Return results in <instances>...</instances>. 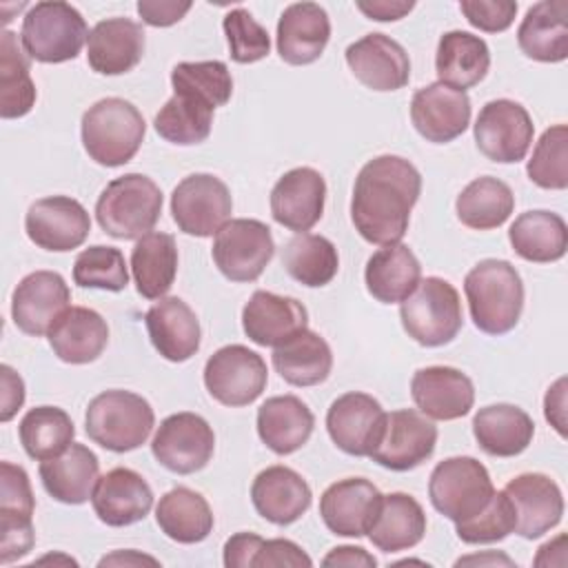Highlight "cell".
<instances>
[{
    "mask_svg": "<svg viewBox=\"0 0 568 568\" xmlns=\"http://www.w3.org/2000/svg\"><path fill=\"white\" fill-rule=\"evenodd\" d=\"M422 193V175L402 155L368 160L353 186L351 220L355 231L371 244H397L410 222V211Z\"/></svg>",
    "mask_w": 568,
    "mask_h": 568,
    "instance_id": "cell-1",
    "label": "cell"
},
{
    "mask_svg": "<svg viewBox=\"0 0 568 568\" xmlns=\"http://www.w3.org/2000/svg\"><path fill=\"white\" fill-rule=\"evenodd\" d=\"M473 324L486 335L513 331L524 311V282L506 260H481L464 277Z\"/></svg>",
    "mask_w": 568,
    "mask_h": 568,
    "instance_id": "cell-2",
    "label": "cell"
},
{
    "mask_svg": "<svg viewBox=\"0 0 568 568\" xmlns=\"http://www.w3.org/2000/svg\"><path fill=\"white\" fill-rule=\"evenodd\" d=\"M82 146L102 166H122L140 151L146 124L135 104L124 98H102L82 113Z\"/></svg>",
    "mask_w": 568,
    "mask_h": 568,
    "instance_id": "cell-3",
    "label": "cell"
},
{
    "mask_svg": "<svg viewBox=\"0 0 568 568\" xmlns=\"http://www.w3.org/2000/svg\"><path fill=\"white\" fill-rule=\"evenodd\" d=\"M162 213V191L144 173L113 178L95 202L100 229L115 240H140L151 233Z\"/></svg>",
    "mask_w": 568,
    "mask_h": 568,
    "instance_id": "cell-4",
    "label": "cell"
},
{
    "mask_svg": "<svg viewBox=\"0 0 568 568\" xmlns=\"http://www.w3.org/2000/svg\"><path fill=\"white\" fill-rule=\"evenodd\" d=\"M155 426L151 404L131 390L111 388L95 395L84 413V430L91 442L111 450L129 453L140 448Z\"/></svg>",
    "mask_w": 568,
    "mask_h": 568,
    "instance_id": "cell-5",
    "label": "cell"
},
{
    "mask_svg": "<svg viewBox=\"0 0 568 568\" xmlns=\"http://www.w3.org/2000/svg\"><path fill=\"white\" fill-rule=\"evenodd\" d=\"M89 27L82 13L69 2H36L22 18L20 42L31 60L60 64L75 60L89 40Z\"/></svg>",
    "mask_w": 568,
    "mask_h": 568,
    "instance_id": "cell-6",
    "label": "cell"
},
{
    "mask_svg": "<svg viewBox=\"0 0 568 568\" xmlns=\"http://www.w3.org/2000/svg\"><path fill=\"white\" fill-rule=\"evenodd\" d=\"M399 320L410 339L426 348L444 346L457 337L464 324L457 288L444 277L419 280L402 302Z\"/></svg>",
    "mask_w": 568,
    "mask_h": 568,
    "instance_id": "cell-7",
    "label": "cell"
},
{
    "mask_svg": "<svg viewBox=\"0 0 568 568\" xmlns=\"http://www.w3.org/2000/svg\"><path fill=\"white\" fill-rule=\"evenodd\" d=\"M495 495L486 466L468 455L439 462L428 479L433 508L453 524L477 517Z\"/></svg>",
    "mask_w": 568,
    "mask_h": 568,
    "instance_id": "cell-8",
    "label": "cell"
},
{
    "mask_svg": "<svg viewBox=\"0 0 568 568\" xmlns=\"http://www.w3.org/2000/svg\"><path fill=\"white\" fill-rule=\"evenodd\" d=\"M217 271L231 282H255L275 255L271 229L251 217L229 220L211 246Z\"/></svg>",
    "mask_w": 568,
    "mask_h": 568,
    "instance_id": "cell-9",
    "label": "cell"
},
{
    "mask_svg": "<svg viewBox=\"0 0 568 568\" xmlns=\"http://www.w3.org/2000/svg\"><path fill=\"white\" fill-rule=\"evenodd\" d=\"M266 382V362L244 344L222 346L204 364V386L222 406L253 404L264 393Z\"/></svg>",
    "mask_w": 568,
    "mask_h": 568,
    "instance_id": "cell-10",
    "label": "cell"
},
{
    "mask_svg": "<svg viewBox=\"0 0 568 568\" xmlns=\"http://www.w3.org/2000/svg\"><path fill=\"white\" fill-rule=\"evenodd\" d=\"M231 191L217 175H186L171 193L173 222L186 235L211 237L231 220Z\"/></svg>",
    "mask_w": 568,
    "mask_h": 568,
    "instance_id": "cell-11",
    "label": "cell"
},
{
    "mask_svg": "<svg viewBox=\"0 0 568 568\" xmlns=\"http://www.w3.org/2000/svg\"><path fill=\"white\" fill-rule=\"evenodd\" d=\"M532 133L535 124L526 106L508 98L486 102L473 124L477 149L499 164L524 160L532 144Z\"/></svg>",
    "mask_w": 568,
    "mask_h": 568,
    "instance_id": "cell-12",
    "label": "cell"
},
{
    "mask_svg": "<svg viewBox=\"0 0 568 568\" xmlns=\"http://www.w3.org/2000/svg\"><path fill=\"white\" fill-rule=\"evenodd\" d=\"M215 450V433L197 413H173L158 426L151 453L166 470L191 475L202 470Z\"/></svg>",
    "mask_w": 568,
    "mask_h": 568,
    "instance_id": "cell-13",
    "label": "cell"
},
{
    "mask_svg": "<svg viewBox=\"0 0 568 568\" xmlns=\"http://www.w3.org/2000/svg\"><path fill=\"white\" fill-rule=\"evenodd\" d=\"M435 444L437 426L419 410L402 408L386 413L382 437L368 457L388 470L404 473L430 459Z\"/></svg>",
    "mask_w": 568,
    "mask_h": 568,
    "instance_id": "cell-14",
    "label": "cell"
},
{
    "mask_svg": "<svg viewBox=\"0 0 568 568\" xmlns=\"http://www.w3.org/2000/svg\"><path fill=\"white\" fill-rule=\"evenodd\" d=\"M36 497L29 475L11 462L0 464V564L7 566L24 557L36 541L33 535Z\"/></svg>",
    "mask_w": 568,
    "mask_h": 568,
    "instance_id": "cell-15",
    "label": "cell"
},
{
    "mask_svg": "<svg viewBox=\"0 0 568 568\" xmlns=\"http://www.w3.org/2000/svg\"><path fill=\"white\" fill-rule=\"evenodd\" d=\"M24 231L38 248L64 253L84 244L91 231V217L78 200L69 195H49L29 206Z\"/></svg>",
    "mask_w": 568,
    "mask_h": 568,
    "instance_id": "cell-16",
    "label": "cell"
},
{
    "mask_svg": "<svg viewBox=\"0 0 568 568\" xmlns=\"http://www.w3.org/2000/svg\"><path fill=\"white\" fill-rule=\"evenodd\" d=\"M386 413L366 393L351 390L339 395L326 413V430L333 444L353 457H368L384 430Z\"/></svg>",
    "mask_w": 568,
    "mask_h": 568,
    "instance_id": "cell-17",
    "label": "cell"
},
{
    "mask_svg": "<svg viewBox=\"0 0 568 568\" xmlns=\"http://www.w3.org/2000/svg\"><path fill=\"white\" fill-rule=\"evenodd\" d=\"M69 304L71 291L60 273L33 271L13 288L11 317L22 333L40 337L51 331Z\"/></svg>",
    "mask_w": 568,
    "mask_h": 568,
    "instance_id": "cell-18",
    "label": "cell"
},
{
    "mask_svg": "<svg viewBox=\"0 0 568 568\" xmlns=\"http://www.w3.org/2000/svg\"><path fill=\"white\" fill-rule=\"evenodd\" d=\"M382 493L364 477H346L331 484L320 497L324 526L339 537H364L379 510Z\"/></svg>",
    "mask_w": 568,
    "mask_h": 568,
    "instance_id": "cell-19",
    "label": "cell"
},
{
    "mask_svg": "<svg viewBox=\"0 0 568 568\" xmlns=\"http://www.w3.org/2000/svg\"><path fill=\"white\" fill-rule=\"evenodd\" d=\"M410 120L424 140L453 142L470 124V98L442 82L426 84L410 100Z\"/></svg>",
    "mask_w": 568,
    "mask_h": 568,
    "instance_id": "cell-20",
    "label": "cell"
},
{
    "mask_svg": "<svg viewBox=\"0 0 568 568\" xmlns=\"http://www.w3.org/2000/svg\"><path fill=\"white\" fill-rule=\"evenodd\" d=\"M351 73L373 91H397L410 80L406 49L386 33H366L346 49Z\"/></svg>",
    "mask_w": 568,
    "mask_h": 568,
    "instance_id": "cell-21",
    "label": "cell"
},
{
    "mask_svg": "<svg viewBox=\"0 0 568 568\" xmlns=\"http://www.w3.org/2000/svg\"><path fill=\"white\" fill-rule=\"evenodd\" d=\"M504 493L515 508V532L524 539H539L561 521L564 495L548 475L521 473L506 484Z\"/></svg>",
    "mask_w": 568,
    "mask_h": 568,
    "instance_id": "cell-22",
    "label": "cell"
},
{
    "mask_svg": "<svg viewBox=\"0 0 568 568\" xmlns=\"http://www.w3.org/2000/svg\"><path fill=\"white\" fill-rule=\"evenodd\" d=\"M326 182L320 171L297 166L286 171L271 191V215L288 231L306 233L324 213Z\"/></svg>",
    "mask_w": 568,
    "mask_h": 568,
    "instance_id": "cell-23",
    "label": "cell"
},
{
    "mask_svg": "<svg viewBox=\"0 0 568 568\" xmlns=\"http://www.w3.org/2000/svg\"><path fill=\"white\" fill-rule=\"evenodd\" d=\"M410 395L422 415L437 422L459 419L475 404L473 379L453 366H426L410 379Z\"/></svg>",
    "mask_w": 568,
    "mask_h": 568,
    "instance_id": "cell-24",
    "label": "cell"
},
{
    "mask_svg": "<svg viewBox=\"0 0 568 568\" xmlns=\"http://www.w3.org/2000/svg\"><path fill=\"white\" fill-rule=\"evenodd\" d=\"M91 506L102 524L122 528L142 521L151 513L153 490L140 473L118 466L98 479Z\"/></svg>",
    "mask_w": 568,
    "mask_h": 568,
    "instance_id": "cell-25",
    "label": "cell"
},
{
    "mask_svg": "<svg viewBox=\"0 0 568 568\" xmlns=\"http://www.w3.org/2000/svg\"><path fill=\"white\" fill-rule=\"evenodd\" d=\"M242 328L257 346H280L308 328V313L295 297L255 291L242 308Z\"/></svg>",
    "mask_w": 568,
    "mask_h": 568,
    "instance_id": "cell-26",
    "label": "cell"
},
{
    "mask_svg": "<svg viewBox=\"0 0 568 568\" xmlns=\"http://www.w3.org/2000/svg\"><path fill=\"white\" fill-rule=\"evenodd\" d=\"M313 493L306 479L282 464L260 470L251 484V501L260 517L275 526L297 521L311 506Z\"/></svg>",
    "mask_w": 568,
    "mask_h": 568,
    "instance_id": "cell-27",
    "label": "cell"
},
{
    "mask_svg": "<svg viewBox=\"0 0 568 568\" xmlns=\"http://www.w3.org/2000/svg\"><path fill=\"white\" fill-rule=\"evenodd\" d=\"M275 38L277 53L286 64H311L331 40L328 13L317 2H293L282 11Z\"/></svg>",
    "mask_w": 568,
    "mask_h": 568,
    "instance_id": "cell-28",
    "label": "cell"
},
{
    "mask_svg": "<svg viewBox=\"0 0 568 568\" xmlns=\"http://www.w3.org/2000/svg\"><path fill=\"white\" fill-rule=\"evenodd\" d=\"M144 29L129 18L100 20L87 40V62L100 75H122L144 55Z\"/></svg>",
    "mask_w": 568,
    "mask_h": 568,
    "instance_id": "cell-29",
    "label": "cell"
},
{
    "mask_svg": "<svg viewBox=\"0 0 568 568\" xmlns=\"http://www.w3.org/2000/svg\"><path fill=\"white\" fill-rule=\"evenodd\" d=\"M153 348L169 362H186L200 351V322L180 297H160L144 315Z\"/></svg>",
    "mask_w": 568,
    "mask_h": 568,
    "instance_id": "cell-30",
    "label": "cell"
},
{
    "mask_svg": "<svg viewBox=\"0 0 568 568\" xmlns=\"http://www.w3.org/2000/svg\"><path fill=\"white\" fill-rule=\"evenodd\" d=\"M38 475L55 501L78 506L91 499L100 479V462L91 448L73 442L58 457L40 462Z\"/></svg>",
    "mask_w": 568,
    "mask_h": 568,
    "instance_id": "cell-31",
    "label": "cell"
},
{
    "mask_svg": "<svg viewBox=\"0 0 568 568\" xmlns=\"http://www.w3.org/2000/svg\"><path fill=\"white\" fill-rule=\"evenodd\" d=\"M49 346L67 364L95 362L109 344L106 320L87 306H69L47 333Z\"/></svg>",
    "mask_w": 568,
    "mask_h": 568,
    "instance_id": "cell-32",
    "label": "cell"
},
{
    "mask_svg": "<svg viewBox=\"0 0 568 568\" xmlns=\"http://www.w3.org/2000/svg\"><path fill=\"white\" fill-rule=\"evenodd\" d=\"M521 53L537 62H564L568 58V2L541 0L532 4L519 29Z\"/></svg>",
    "mask_w": 568,
    "mask_h": 568,
    "instance_id": "cell-33",
    "label": "cell"
},
{
    "mask_svg": "<svg viewBox=\"0 0 568 568\" xmlns=\"http://www.w3.org/2000/svg\"><path fill=\"white\" fill-rule=\"evenodd\" d=\"M257 435L275 455H291L300 450L315 426L311 408L295 395L268 397L257 408Z\"/></svg>",
    "mask_w": 568,
    "mask_h": 568,
    "instance_id": "cell-34",
    "label": "cell"
},
{
    "mask_svg": "<svg viewBox=\"0 0 568 568\" xmlns=\"http://www.w3.org/2000/svg\"><path fill=\"white\" fill-rule=\"evenodd\" d=\"M473 435L486 455L515 457L530 446L535 422L515 404H490L475 413Z\"/></svg>",
    "mask_w": 568,
    "mask_h": 568,
    "instance_id": "cell-35",
    "label": "cell"
},
{
    "mask_svg": "<svg viewBox=\"0 0 568 568\" xmlns=\"http://www.w3.org/2000/svg\"><path fill=\"white\" fill-rule=\"evenodd\" d=\"M490 67L486 40L468 31H448L439 38L435 51V71L442 84L466 91L479 84Z\"/></svg>",
    "mask_w": 568,
    "mask_h": 568,
    "instance_id": "cell-36",
    "label": "cell"
},
{
    "mask_svg": "<svg viewBox=\"0 0 568 568\" xmlns=\"http://www.w3.org/2000/svg\"><path fill=\"white\" fill-rule=\"evenodd\" d=\"M422 266L406 244L377 248L364 268L366 291L382 304H402L419 284Z\"/></svg>",
    "mask_w": 568,
    "mask_h": 568,
    "instance_id": "cell-37",
    "label": "cell"
},
{
    "mask_svg": "<svg viewBox=\"0 0 568 568\" xmlns=\"http://www.w3.org/2000/svg\"><path fill=\"white\" fill-rule=\"evenodd\" d=\"M366 535L382 552L408 550L426 535V513L408 493L382 495L377 517Z\"/></svg>",
    "mask_w": 568,
    "mask_h": 568,
    "instance_id": "cell-38",
    "label": "cell"
},
{
    "mask_svg": "<svg viewBox=\"0 0 568 568\" xmlns=\"http://www.w3.org/2000/svg\"><path fill=\"white\" fill-rule=\"evenodd\" d=\"M271 362L286 384L317 386L331 375L333 353L320 333L304 328L284 344L275 346Z\"/></svg>",
    "mask_w": 568,
    "mask_h": 568,
    "instance_id": "cell-39",
    "label": "cell"
},
{
    "mask_svg": "<svg viewBox=\"0 0 568 568\" xmlns=\"http://www.w3.org/2000/svg\"><path fill=\"white\" fill-rule=\"evenodd\" d=\"M508 242L526 262H557L568 248V226L564 217L552 211H526L510 224Z\"/></svg>",
    "mask_w": 568,
    "mask_h": 568,
    "instance_id": "cell-40",
    "label": "cell"
},
{
    "mask_svg": "<svg viewBox=\"0 0 568 568\" xmlns=\"http://www.w3.org/2000/svg\"><path fill=\"white\" fill-rule=\"evenodd\" d=\"M131 273L135 288L146 300L164 297L178 275V244L169 233L151 231L131 251Z\"/></svg>",
    "mask_w": 568,
    "mask_h": 568,
    "instance_id": "cell-41",
    "label": "cell"
},
{
    "mask_svg": "<svg viewBox=\"0 0 568 568\" xmlns=\"http://www.w3.org/2000/svg\"><path fill=\"white\" fill-rule=\"evenodd\" d=\"M160 530L178 544H200L213 530V510L209 501L186 486L171 488L155 506Z\"/></svg>",
    "mask_w": 568,
    "mask_h": 568,
    "instance_id": "cell-42",
    "label": "cell"
},
{
    "mask_svg": "<svg viewBox=\"0 0 568 568\" xmlns=\"http://www.w3.org/2000/svg\"><path fill=\"white\" fill-rule=\"evenodd\" d=\"M455 211L464 226L475 231H490L510 217L515 211V195L504 180L481 175L462 189L455 202Z\"/></svg>",
    "mask_w": 568,
    "mask_h": 568,
    "instance_id": "cell-43",
    "label": "cell"
},
{
    "mask_svg": "<svg viewBox=\"0 0 568 568\" xmlns=\"http://www.w3.org/2000/svg\"><path fill=\"white\" fill-rule=\"evenodd\" d=\"M38 91L29 73V55L13 31L0 36V115L4 120L27 115Z\"/></svg>",
    "mask_w": 568,
    "mask_h": 568,
    "instance_id": "cell-44",
    "label": "cell"
},
{
    "mask_svg": "<svg viewBox=\"0 0 568 568\" xmlns=\"http://www.w3.org/2000/svg\"><path fill=\"white\" fill-rule=\"evenodd\" d=\"M282 264L295 282L308 288H320L337 275L339 255L328 237L315 233H297L286 242Z\"/></svg>",
    "mask_w": 568,
    "mask_h": 568,
    "instance_id": "cell-45",
    "label": "cell"
},
{
    "mask_svg": "<svg viewBox=\"0 0 568 568\" xmlns=\"http://www.w3.org/2000/svg\"><path fill=\"white\" fill-rule=\"evenodd\" d=\"M213 106L191 93H173L171 100L155 113L153 126L160 138L171 144L191 146L211 135Z\"/></svg>",
    "mask_w": 568,
    "mask_h": 568,
    "instance_id": "cell-46",
    "label": "cell"
},
{
    "mask_svg": "<svg viewBox=\"0 0 568 568\" xmlns=\"http://www.w3.org/2000/svg\"><path fill=\"white\" fill-rule=\"evenodd\" d=\"M20 444L31 459L44 462L64 453L75 437V426L67 410L58 406L31 408L18 426Z\"/></svg>",
    "mask_w": 568,
    "mask_h": 568,
    "instance_id": "cell-47",
    "label": "cell"
},
{
    "mask_svg": "<svg viewBox=\"0 0 568 568\" xmlns=\"http://www.w3.org/2000/svg\"><path fill=\"white\" fill-rule=\"evenodd\" d=\"M173 93H191L213 109L224 106L233 95V78L222 60L180 62L171 71Z\"/></svg>",
    "mask_w": 568,
    "mask_h": 568,
    "instance_id": "cell-48",
    "label": "cell"
},
{
    "mask_svg": "<svg viewBox=\"0 0 568 568\" xmlns=\"http://www.w3.org/2000/svg\"><path fill=\"white\" fill-rule=\"evenodd\" d=\"M532 184L548 191H564L568 186V126L555 124L546 129L532 149L526 164Z\"/></svg>",
    "mask_w": 568,
    "mask_h": 568,
    "instance_id": "cell-49",
    "label": "cell"
},
{
    "mask_svg": "<svg viewBox=\"0 0 568 568\" xmlns=\"http://www.w3.org/2000/svg\"><path fill=\"white\" fill-rule=\"evenodd\" d=\"M73 282L82 288H100L120 293L129 284L124 255L115 246L95 244L78 253L73 262Z\"/></svg>",
    "mask_w": 568,
    "mask_h": 568,
    "instance_id": "cell-50",
    "label": "cell"
},
{
    "mask_svg": "<svg viewBox=\"0 0 568 568\" xmlns=\"http://www.w3.org/2000/svg\"><path fill=\"white\" fill-rule=\"evenodd\" d=\"M515 508L510 497L504 490H495L488 506L473 519L455 524L457 537L464 544H495L506 539L510 532H515Z\"/></svg>",
    "mask_w": 568,
    "mask_h": 568,
    "instance_id": "cell-51",
    "label": "cell"
},
{
    "mask_svg": "<svg viewBox=\"0 0 568 568\" xmlns=\"http://www.w3.org/2000/svg\"><path fill=\"white\" fill-rule=\"evenodd\" d=\"M231 60L237 64H253L268 55L271 38L268 31L242 7L231 9L222 20Z\"/></svg>",
    "mask_w": 568,
    "mask_h": 568,
    "instance_id": "cell-52",
    "label": "cell"
},
{
    "mask_svg": "<svg viewBox=\"0 0 568 568\" xmlns=\"http://www.w3.org/2000/svg\"><path fill=\"white\" fill-rule=\"evenodd\" d=\"M459 11L475 29L486 31V33H501L513 24V20L517 16V2H513V0H462Z\"/></svg>",
    "mask_w": 568,
    "mask_h": 568,
    "instance_id": "cell-53",
    "label": "cell"
},
{
    "mask_svg": "<svg viewBox=\"0 0 568 568\" xmlns=\"http://www.w3.org/2000/svg\"><path fill=\"white\" fill-rule=\"evenodd\" d=\"M273 566H291V568H311L313 559L291 539H264L260 546L253 568H273Z\"/></svg>",
    "mask_w": 568,
    "mask_h": 568,
    "instance_id": "cell-54",
    "label": "cell"
},
{
    "mask_svg": "<svg viewBox=\"0 0 568 568\" xmlns=\"http://www.w3.org/2000/svg\"><path fill=\"white\" fill-rule=\"evenodd\" d=\"M191 9V2L175 0H140L138 13L151 27H171L180 22Z\"/></svg>",
    "mask_w": 568,
    "mask_h": 568,
    "instance_id": "cell-55",
    "label": "cell"
},
{
    "mask_svg": "<svg viewBox=\"0 0 568 568\" xmlns=\"http://www.w3.org/2000/svg\"><path fill=\"white\" fill-rule=\"evenodd\" d=\"M264 539L255 532H237L224 544V566L226 568H253L255 555Z\"/></svg>",
    "mask_w": 568,
    "mask_h": 568,
    "instance_id": "cell-56",
    "label": "cell"
},
{
    "mask_svg": "<svg viewBox=\"0 0 568 568\" xmlns=\"http://www.w3.org/2000/svg\"><path fill=\"white\" fill-rule=\"evenodd\" d=\"M0 379H2V395H0V422H9L24 404V382L22 377L7 364L0 366Z\"/></svg>",
    "mask_w": 568,
    "mask_h": 568,
    "instance_id": "cell-57",
    "label": "cell"
},
{
    "mask_svg": "<svg viewBox=\"0 0 568 568\" xmlns=\"http://www.w3.org/2000/svg\"><path fill=\"white\" fill-rule=\"evenodd\" d=\"M544 415L546 422L566 437V377H559L544 397Z\"/></svg>",
    "mask_w": 568,
    "mask_h": 568,
    "instance_id": "cell-58",
    "label": "cell"
},
{
    "mask_svg": "<svg viewBox=\"0 0 568 568\" xmlns=\"http://www.w3.org/2000/svg\"><path fill=\"white\" fill-rule=\"evenodd\" d=\"M413 0H373V2H357V9L377 22H393L404 18L408 11H413Z\"/></svg>",
    "mask_w": 568,
    "mask_h": 568,
    "instance_id": "cell-59",
    "label": "cell"
},
{
    "mask_svg": "<svg viewBox=\"0 0 568 568\" xmlns=\"http://www.w3.org/2000/svg\"><path fill=\"white\" fill-rule=\"evenodd\" d=\"M322 566H351V568H375L377 559L362 546H337L324 559Z\"/></svg>",
    "mask_w": 568,
    "mask_h": 568,
    "instance_id": "cell-60",
    "label": "cell"
},
{
    "mask_svg": "<svg viewBox=\"0 0 568 568\" xmlns=\"http://www.w3.org/2000/svg\"><path fill=\"white\" fill-rule=\"evenodd\" d=\"M140 564L158 566V559H153L149 555H140L138 550H118V552L100 559V566H140Z\"/></svg>",
    "mask_w": 568,
    "mask_h": 568,
    "instance_id": "cell-61",
    "label": "cell"
},
{
    "mask_svg": "<svg viewBox=\"0 0 568 568\" xmlns=\"http://www.w3.org/2000/svg\"><path fill=\"white\" fill-rule=\"evenodd\" d=\"M462 564H506V566H513V559H508L506 555H475V557H464V559H457L455 566H462Z\"/></svg>",
    "mask_w": 568,
    "mask_h": 568,
    "instance_id": "cell-62",
    "label": "cell"
}]
</instances>
